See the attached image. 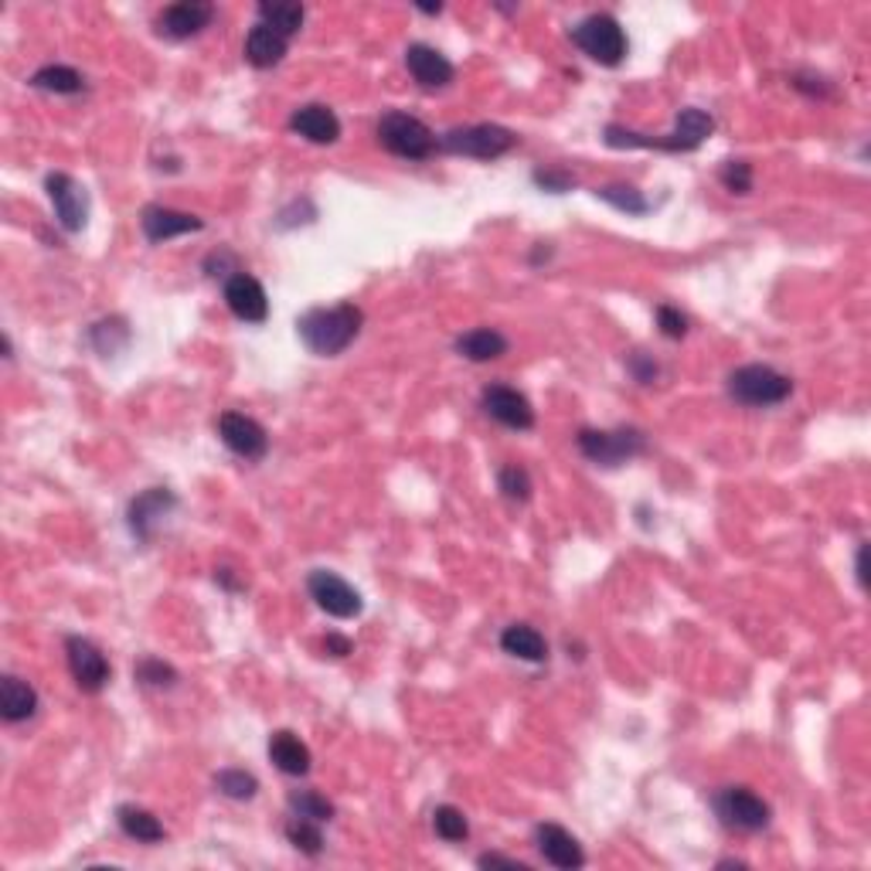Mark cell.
<instances>
[{"instance_id": "cb8c5ba5", "label": "cell", "mask_w": 871, "mask_h": 871, "mask_svg": "<svg viewBox=\"0 0 871 871\" xmlns=\"http://www.w3.org/2000/svg\"><path fill=\"white\" fill-rule=\"evenodd\" d=\"M508 348H511L508 337L501 330H493V327H474V330H466V334L456 337V355L466 358V361H474V364L504 358Z\"/></svg>"}, {"instance_id": "d6a6232c", "label": "cell", "mask_w": 871, "mask_h": 871, "mask_svg": "<svg viewBox=\"0 0 871 871\" xmlns=\"http://www.w3.org/2000/svg\"><path fill=\"white\" fill-rule=\"evenodd\" d=\"M287 837H290V845L306 855V858H317L324 851V834H321V824L317 821H303V817H293L287 821Z\"/></svg>"}, {"instance_id": "836d02e7", "label": "cell", "mask_w": 871, "mask_h": 871, "mask_svg": "<svg viewBox=\"0 0 871 871\" xmlns=\"http://www.w3.org/2000/svg\"><path fill=\"white\" fill-rule=\"evenodd\" d=\"M214 787L229 800H253L259 793V780L245 769H222L214 776Z\"/></svg>"}, {"instance_id": "ac0fdd59", "label": "cell", "mask_w": 871, "mask_h": 871, "mask_svg": "<svg viewBox=\"0 0 871 871\" xmlns=\"http://www.w3.org/2000/svg\"><path fill=\"white\" fill-rule=\"evenodd\" d=\"M406 69L426 92L446 89L453 82V76H456L453 61L443 51H436L432 45H422V42L406 48Z\"/></svg>"}, {"instance_id": "8fae6325", "label": "cell", "mask_w": 871, "mask_h": 871, "mask_svg": "<svg viewBox=\"0 0 871 871\" xmlns=\"http://www.w3.org/2000/svg\"><path fill=\"white\" fill-rule=\"evenodd\" d=\"M66 653H69V671H72V677L79 684V692L100 695L109 684V677H113V667L106 661V653L92 640H85V637H69L66 640Z\"/></svg>"}, {"instance_id": "d590c367", "label": "cell", "mask_w": 871, "mask_h": 871, "mask_svg": "<svg viewBox=\"0 0 871 871\" xmlns=\"http://www.w3.org/2000/svg\"><path fill=\"white\" fill-rule=\"evenodd\" d=\"M133 677L140 684H147V688H174V684H177V671L171 664L158 661V658H143L133 667Z\"/></svg>"}, {"instance_id": "4316f807", "label": "cell", "mask_w": 871, "mask_h": 871, "mask_svg": "<svg viewBox=\"0 0 871 871\" xmlns=\"http://www.w3.org/2000/svg\"><path fill=\"white\" fill-rule=\"evenodd\" d=\"M306 21V8L297 0H263L259 4V24L279 31L283 38H293Z\"/></svg>"}, {"instance_id": "2e32d148", "label": "cell", "mask_w": 871, "mask_h": 871, "mask_svg": "<svg viewBox=\"0 0 871 871\" xmlns=\"http://www.w3.org/2000/svg\"><path fill=\"white\" fill-rule=\"evenodd\" d=\"M174 508H177V497H174L167 487H150V490H143L140 497H133V501H130V511H127L130 532H133L140 542H150L153 532H158L161 518H167Z\"/></svg>"}, {"instance_id": "484cf974", "label": "cell", "mask_w": 871, "mask_h": 871, "mask_svg": "<svg viewBox=\"0 0 871 871\" xmlns=\"http://www.w3.org/2000/svg\"><path fill=\"white\" fill-rule=\"evenodd\" d=\"M116 824H119L123 834L133 837V841H140V845H158V841H164V837H167L164 824L153 817L150 811H143V806H137V803H123L116 811Z\"/></svg>"}, {"instance_id": "7bdbcfd3", "label": "cell", "mask_w": 871, "mask_h": 871, "mask_svg": "<svg viewBox=\"0 0 871 871\" xmlns=\"http://www.w3.org/2000/svg\"><path fill=\"white\" fill-rule=\"evenodd\" d=\"M324 650L330 653V658H348V653L355 650V643L348 637H340V634H327L324 637Z\"/></svg>"}, {"instance_id": "ee69618b", "label": "cell", "mask_w": 871, "mask_h": 871, "mask_svg": "<svg viewBox=\"0 0 871 871\" xmlns=\"http://www.w3.org/2000/svg\"><path fill=\"white\" fill-rule=\"evenodd\" d=\"M864 558H868V545H858V555H855V572H858V585H861V589L868 585V569H864Z\"/></svg>"}, {"instance_id": "7c38bea8", "label": "cell", "mask_w": 871, "mask_h": 871, "mask_svg": "<svg viewBox=\"0 0 871 871\" xmlns=\"http://www.w3.org/2000/svg\"><path fill=\"white\" fill-rule=\"evenodd\" d=\"M211 21H214V4H208V0H181V4H171L161 11L153 27H158V35L167 42H188L201 35Z\"/></svg>"}, {"instance_id": "52a82bcc", "label": "cell", "mask_w": 871, "mask_h": 871, "mask_svg": "<svg viewBox=\"0 0 871 871\" xmlns=\"http://www.w3.org/2000/svg\"><path fill=\"white\" fill-rule=\"evenodd\" d=\"M518 147V133L497 123H474V127H453L440 137L443 153H456V158H477V161H497L508 150Z\"/></svg>"}, {"instance_id": "60d3db41", "label": "cell", "mask_w": 871, "mask_h": 871, "mask_svg": "<svg viewBox=\"0 0 871 871\" xmlns=\"http://www.w3.org/2000/svg\"><path fill=\"white\" fill-rule=\"evenodd\" d=\"M793 89H800V92H806V96H831V82L824 79V76H814V72H800V76H793Z\"/></svg>"}, {"instance_id": "8992f818", "label": "cell", "mask_w": 871, "mask_h": 871, "mask_svg": "<svg viewBox=\"0 0 871 871\" xmlns=\"http://www.w3.org/2000/svg\"><path fill=\"white\" fill-rule=\"evenodd\" d=\"M579 453L596 466H624L647 450V436L634 426L619 429H579Z\"/></svg>"}, {"instance_id": "7402d4cb", "label": "cell", "mask_w": 871, "mask_h": 871, "mask_svg": "<svg viewBox=\"0 0 871 871\" xmlns=\"http://www.w3.org/2000/svg\"><path fill=\"white\" fill-rule=\"evenodd\" d=\"M287 48H290V38H283L279 31H272L266 24H256L245 35V61L253 69H272V66H279V61L287 58Z\"/></svg>"}, {"instance_id": "b9f144b4", "label": "cell", "mask_w": 871, "mask_h": 871, "mask_svg": "<svg viewBox=\"0 0 871 871\" xmlns=\"http://www.w3.org/2000/svg\"><path fill=\"white\" fill-rule=\"evenodd\" d=\"M477 864H480V868H511V871H527L524 861H518V858H504V855H480Z\"/></svg>"}, {"instance_id": "44dd1931", "label": "cell", "mask_w": 871, "mask_h": 871, "mask_svg": "<svg viewBox=\"0 0 871 871\" xmlns=\"http://www.w3.org/2000/svg\"><path fill=\"white\" fill-rule=\"evenodd\" d=\"M269 759L276 763L279 773H287V776H306L310 766H314V756H310L306 742L300 735H293L290 729H279L269 735Z\"/></svg>"}, {"instance_id": "ab89813d", "label": "cell", "mask_w": 871, "mask_h": 871, "mask_svg": "<svg viewBox=\"0 0 871 871\" xmlns=\"http://www.w3.org/2000/svg\"><path fill=\"white\" fill-rule=\"evenodd\" d=\"M627 371H630V375H634L640 385H653V382H658V375H661L658 361H653L650 355H643V351H634V355L627 358Z\"/></svg>"}, {"instance_id": "3957f363", "label": "cell", "mask_w": 871, "mask_h": 871, "mask_svg": "<svg viewBox=\"0 0 871 871\" xmlns=\"http://www.w3.org/2000/svg\"><path fill=\"white\" fill-rule=\"evenodd\" d=\"M572 45L585 58H593L596 66H606V69L624 66V58L630 51L627 31L619 27V21L613 14H589V18H582L572 27Z\"/></svg>"}, {"instance_id": "6da1fadb", "label": "cell", "mask_w": 871, "mask_h": 871, "mask_svg": "<svg viewBox=\"0 0 871 871\" xmlns=\"http://www.w3.org/2000/svg\"><path fill=\"white\" fill-rule=\"evenodd\" d=\"M364 327V314L355 303H337V306H314L297 321V334L306 345L310 355L317 358H337L345 355Z\"/></svg>"}, {"instance_id": "4dcf8cb0", "label": "cell", "mask_w": 871, "mask_h": 871, "mask_svg": "<svg viewBox=\"0 0 871 871\" xmlns=\"http://www.w3.org/2000/svg\"><path fill=\"white\" fill-rule=\"evenodd\" d=\"M290 814L293 817H303V821H317V824H327L334 817V803L314 790H293L290 793Z\"/></svg>"}, {"instance_id": "f6af8a7d", "label": "cell", "mask_w": 871, "mask_h": 871, "mask_svg": "<svg viewBox=\"0 0 871 871\" xmlns=\"http://www.w3.org/2000/svg\"><path fill=\"white\" fill-rule=\"evenodd\" d=\"M419 11H422V14H440L443 4H419Z\"/></svg>"}, {"instance_id": "30bf717a", "label": "cell", "mask_w": 871, "mask_h": 871, "mask_svg": "<svg viewBox=\"0 0 871 871\" xmlns=\"http://www.w3.org/2000/svg\"><path fill=\"white\" fill-rule=\"evenodd\" d=\"M45 191H48V201L55 208L58 225L66 232H82L89 222V195H85L82 184L72 174L58 171V174L45 177Z\"/></svg>"}, {"instance_id": "4fadbf2b", "label": "cell", "mask_w": 871, "mask_h": 871, "mask_svg": "<svg viewBox=\"0 0 871 871\" xmlns=\"http://www.w3.org/2000/svg\"><path fill=\"white\" fill-rule=\"evenodd\" d=\"M480 406L484 413L493 419V422H501L508 429H518V432H527L535 426V409H532V402H527L518 388L511 385H487L480 392Z\"/></svg>"}, {"instance_id": "1f68e13d", "label": "cell", "mask_w": 871, "mask_h": 871, "mask_svg": "<svg viewBox=\"0 0 871 871\" xmlns=\"http://www.w3.org/2000/svg\"><path fill=\"white\" fill-rule=\"evenodd\" d=\"M596 198L613 205L624 214H647L650 211V201L643 198V191L634 188V184H606V188H596Z\"/></svg>"}, {"instance_id": "9a60e30c", "label": "cell", "mask_w": 871, "mask_h": 871, "mask_svg": "<svg viewBox=\"0 0 871 871\" xmlns=\"http://www.w3.org/2000/svg\"><path fill=\"white\" fill-rule=\"evenodd\" d=\"M222 293H225V303H229V310H232L239 321H245V324H263L269 317V300H266V290H263V283H259L256 276L232 272L225 279Z\"/></svg>"}, {"instance_id": "ba28073f", "label": "cell", "mask_w": 871, "mask_h": 871, "mask_svg": "<svg viewBox=\"0 0 871 871\" xmlns=\"http://www.w3.org/2000/svg\"><path fill=\"white\" fill-rule=\"evenodd\" d=\"M711 811H715V817L722 821V827L739 831V834H759L773 821L769 803L750 787H722V790H715Z\"/></svg>"}, {"instance_id": "5b68a950", "label": "cell", "mask_w": 871, "mask_h": 871, "mask_svg": "<svg viewBox=\"0 0 871 871\" xmlns=\"http://www.w3.org/2000/svg\"><path fill=\"white\" fill-rule=\"evenodd\" d=\"M729 395L739 402V406H753V409H766V406H780L793 395V382L776 371L769 364H742L729 375Z\"/></svg>"}, {"instance_id": "d4e9b609", "label": "cell", "mask_w": 871, "mask_h": 871, "mask_svg": "<svg viewBox=\"0 0 871 871\" xmlns=\"http://www.w3.org/2000/svg\"><path fill=\"white\" fill-rule=\"evenodd\" d=\"M501 650L511 653V658H518V661H527V664H545L548 661L545 637L535 627H527V624H511L501 634Z\"/></svg>"}, {"instance_id": "603a6c76", "label": "cell", "mask_w": 871, "mask_h": 871, "mask_svg": "<svg viewBox=\"0 0 871 871\" xmlns=\"http://www.w3.org/2000/svg\"><path fill=\"white\" fill-rule=\"evenodd\" d=\"M38 711V692L31 688L27 681L8 674L0 681V719L8 725H18V722H27L31 715Z\"/></svg>"}, {"instance_id": "f1b7e54d", "label": "cell", "mask_w": 871, "mask_h": 871, "mask_svg": "<svg viewBox=\"0 0 871 871\" xmlns=\"http://www.w3.org/2000/svg\"><path fill=\"white\" fill-rule=\"evenodd\" d=\"M89 345L96 348L103 358H113L119 355L123 348L130 345V327L123 317H109V321H100L89 327Z\"/></svg>"}, {"instance_id": "277c9868", "label": "cell", "mask_w": 871, "mask_h": 871, "mask_svg": "<svg viewBox=\"0 0 871 871\" xmlns=\"http://www.w3.org/2000/svg\"><path fill=\"white\" fill-rule=\"evenodd\" d=\"M379 143L395 153V158L402 161H426L436 153V147H440V140H436V133L426 127V123L419 116H409V113H402V109H392L379 119Z\"/></svg>"}, {"instance_id": "5bb4252c", "label": "cell", "mask_w": 871, "mask_h": 871, "mask_svg": "<svg viewBox=\"0 0 871 871\" xmlns=\"http://www.w3.org/2000/svg\"><path fill=\"white\" fill-rule=\"evenodd\" d=\"M218 436H222V443L242 460H263L266 450H269L266 429L256 419L242 416V413H222V416H218Z\"/></svg>"}, {"instance_id": "f35d334b", "label": "cell", "mask_w": 871, "mask_h": 871, "mask_svg": "<svg viewBox=\"0 0 871 871\" xmlns=\"http://www.w3.org/2000/svg\"><path fill=\"white\" fill-rule=\"evenodd\" d=\"M658 327L667 340H681L684 334H688V317H684L677 306L664 303V306H658Z\"/></svg>"}, {"instance_id": "f546056e", "label": "cell", "mask_w": 871, "mask_h": 871, "mask_svg": "<svg viewBox=\"0 0 871 871\" xmlns=\"http://www.w3.org/2000/svg\"><path fill=\"white\" fill-rule=\"evenodd\" d=\"M432 831L443 837L446 845H460L471 837V821H466V814L460 811V806H436V814H432Z\"/></svg>"}, {"instance_id": "74e56055", "label": "cell", "mask_w": 871, "mask_h": 871, "mask_svg": "<svg viewBox=\"0 0 871 871\" xmlns=\"http://www.w3.org/2000/svg\"><path fill=\"white\" fill-rule=\"evenodd\" d=\"M532 181L538 184L542 191L548 195H566L576 188V174L572 171H562V167H535Z\"/></svg>"}, {"instance_id": "7a4b0ae2", "label": "cell", "mask_w": 871, "mask_h": 871, "mask_svg": "<svg viewBox=\"0 0 871 871\" xmlns=\"http://www.w3.org/2000/svg\"><path fill=\"white\" fill-rule=\"evenodd\" d=\"M715 133V116L705 113V109H681L677 119H674V130L664 133V137H647V133H634L627 127H609L603 130V140L606 147L613 150H667V153H692L698 150L708 137Z\"/></svg>"}, {"instance_id": "d6986e66", "label": "cell", "mask_w": 871, "mask_h": 871, "mask_svg": "<svg viewBox=\"0 0 871 871\" xmlns=\"http://www.w3.org/2000/svg\"><path fill=\"white\" fill-rule=\"evenodd\" d=\"M535 848L542 851V858L548 864L562 868V871H576V868L585 864L582 845L576 841V837L566 827H558V824H538L535 827Z\"/></svg>"}, {"instance_id": "8d00e7d4", "label": "cell", "mask_w": 871, "mask_h": 871, "mask_svg": "<svg viewBox=\"0 0 871 871\" xmlns=\"http://www.w3.org/2000/svg\"><path fill=\"white\" fill-rule=\"evenodd\" d=\"M719 181L732 195H750L753 191V164L750 161H725L719 171Z\"/></svg>"}, {"instance_id": "e575fe53", "label": "cell", "mask_w": 871, "mask_h": 871, "mask_svg": "<svg viewBox=\"0 0 871 871\" xmlns=\"http://www.w3.org/2000/svg\"><path fill=\"white\" fill-rule=\"evenodd\" d=\"M497 487H501V493L508 497V501L514 504H524V501H532V474L524 471V466L511 463V466H501V474H497Z\"/></svg>"}, {"instance_id": "83f0119b", "label": "cell", "mask_w": 871, "mask_h": 871, "mask_svg": "<svg viewBox=\"0 0 871 871\" xmlns=\"http://www.w3.org/2000/svg\"><path fill=\"white\" fill-rule=\"evenodd\" d=\"M31 85L42 89V92H55V96H79L85 92V79L69 69V66H45L31 76Z\"/></svg>"}, {"instance_id": "e0dca14e", "label": "cell", "mask_w": 871, "mask_h": 871, "mask_svg": "<svg viewBox=\"0 0 871 871\" xmlns=\"http://www.w3.org/2000/svg\"><path fill=\"white\" fill-rule=\"evenodd\" d=\"M140 229H143L147 242L161 245V242H171L177 235L201 232L205 222L198 214H188V211H174V208H164V205H147L143 214H140Z\"/></svg>"}, {"instance_id": "9c48e42d", "label": "cell", "mask_w": 871, "mask_h": 871, "mask_svg": "<svg viewBox=\"0 0 871 871\" xmlns=\"http://www.w3.org/2000/svg\"><path fill=\"white\" fill-rule=\"evenodd\" d=\"M306 593L334 619H355L364 609L358 589L348 579H340L337 572H330V569H314V572H310L306 576Z\"/></svg>"}, {"instance_id": "ffe728a7", "label": "cell", "mask_w": 871, "mask_h": 871, "mask_svg": "<svg viewBox=\"0 0 871 871\" xmlns=\"http://www.w3.org/2000/svg\"><path fill=\"white\" fill-rule=\"evenodd\" d=\"M290 130H293L297 137L310 140V143L327 147V143H337V140H340V119H337V113H334L330 106H324V103H306V106H300V109L290 116Z\"/></svg>"}]
</instances>
